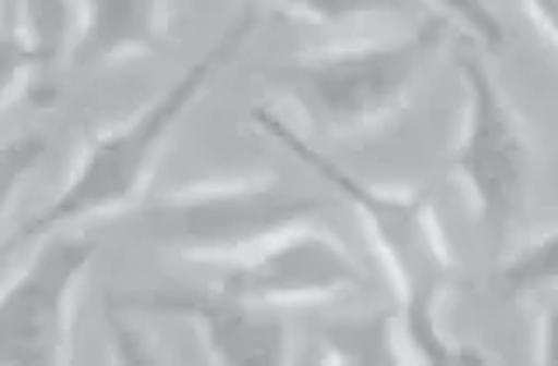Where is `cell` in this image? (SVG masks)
<instances>
[{"label": "cell", "mask_w": 558, "mask_h": 366, "mask_svg": "<svg viewBox=\"0 0 558 366\" xmlns=\"http://www.w3.org/2000/svg\"><path fill=\"white\" fill-rule=\"evenodd\" d=\"M322 363H409L412 353L401 331V314L391 310L363 314V318L331 321L322 331Z\"/></svg>", "instance_id": "cell-10"}, {"label": "cell", "mask_w": 558, "mask_h": 366, "mask_svg": "<svg viewBox=\"0 0 558 366\" xmlns=\"http://www.w3.org/2000/svg\"><path fill=\"white\" fill-rule=\"evenodd\" d=\"M46 150L49 139L43 133H17L0 144V220L8 217L17 188L32 179V171L39 168Z\"/></svg>", "instance_id": "cell-15"}, {"label": "cell", "mask_w": 558, "mask_h": 366, "mask_svg": "<svg viewBox=\"0 0 558 366\" xmlns=\"http://www.w3.org/2000/svg\"><path fill=\"white\" fill-rule=\"evenodd\" d=\"M322 199L301 196L272 174L199 182L165 196L144 213V231L161 248L203 261H238L276 234L314 220Z\"/></svg>", "instance_id": "cell-4"}, {"label": "cell", "mask_w": 558, "mask_h": 366, "mask_svg": "<svg viewBox=\"0 0 558 366\" xmlns=\"http://www.w3.org/2000/svg\"><path fill=\"white\" fill-rule=\"evenodd\" d=\"M258 14L248 8L227 25L217 42L203 57L192 60L179 77H174L161 95H154L144 109L133 112L126 122L98 133L77 157L60 196L46 209H39L22 231L11 237L14 244H28L49 231H66V227L109 217L130 209L150 182V174L168 150L174 130L182 126L185 115L196 109L199 98L209 91V84L223 66H231L244 42L255 35Z\"/></svg>", "instance_id": "cell-2"}, {"label": "cell", "mask_w": 558, "mask_h": 366, "mask_svg": "<svg viewBox=\"0 0 558 366\" xmlns=\"http://www.w3.org/2000/svg\"><path fill=\"white\" fill-rule=\"evenodd\" d=\"M168 0H81L70 25V66L92 70L165 42Z\"/></svg>", "instance_id": "cell-9"}, {"label": "cell", "mask_w": 558, "mask_h": 366, "mask_svg": "<svg viewBox=\"0 0 558 366\" xmlns=\"http://www.w3.org/2000/svg\"><path fill=\"white\" fill-rule=\"evenodd\" d=\"M450 17L433 11L388 42H360L287 60L272 70L276 84L307 115L314 130L342 136L388 122L423 81L447 42Z\"/></svg>", "instance_id": "cell-3"}, {"label": "cell", "mask_w": 558, "mask_h": 366, "mask_svg": "<svg viewBox=\"0 0 558 366\" xmlns=\"http://www.w3.org/2000/svg\"><path fill=\"white\" fill-rule=\"evenodd\" d=\"M523 8H527L534 28L541 32V39H545V46H555L558 39V0H523Z\"/></svg>", "instance_id": "cell-18"}, {"label": "cell", "mask_w": 558, "mask_h": 366, "mask_svg": "<svg viewBox=\"0 0 558 366\" xmlns=\"http://www.w3.org/2000/svg\"><path fill=\"white\" fill-rule=\"evenodd\" d=\"M105 321H109V345L119 363H161L165 356L147 339V331L133 321V314L116 310L105 304Z\"/></svg>", "instance_id": "cell-17"}, {"label": "cell", "mask_w": 558, "mask_h": 366, "mask_svg": "<svg viewBox=\"0 0 558 366\" xmlns=\"http://www.w3.org/2000/svg\"><path fill=\"white\" fill-rule=\"evenodd\" d=\"M43 66L46 63L39 57V49L28 39L25 25L17 22V11L8 8V14L0 17V109L14 98L22 81Z\"/></svg>", "instance_id": "cell-13"}, {"label": "cell", "mask_w": 558, "mask_h": 366, "mask_svg": "<svg viewBox=\"0 0 558 366\" xmlns=\"http://www.w3.org/2000/svg\"><path fill=\"white\" fill-rule=\"evenodd\" d=\"M290 14L311 17V22L342 25L353 17H377V14H409L418 8V0H272Z\"/></svg>", "instance_id": "cell-14"}, {"label": "cell", "mask_w": 558, "mask_h": 366, "mask_svg": "<svg viewBox=\"0 0 558 366\" xmlns=\"http://www.w3.org/2000/svg\"><path fill=\"white\" fill-rule=\"evenodd\" d=\"M220 286L241 301L279 310L287 304L336 301L360 286V272L336 234H328L314 220H304L252 255L227 261Z\"/></svg>", "instance_id": "cell-8"}, {"label": "cell", "mask_w": 558, "mask_h": 366, "mask_svg": "<svg viewBox=\"0 0 558 366\" xmlns=\"http://www.w3.org/2000/svg\"><path fill=\"white\" fill-rule=\"evenodd\" d=\"M458 74L464 84V122L450 150V171L464 185L478 220L499 231L517 217L527 188L531 144L485 49H461Z\"/></svg>", "instance_id": "cell-5"}, {"label": "cell", "mask_w": 558, "mask_h": 366, "mask_svg": "<svg viewBox=\"0 0 558 366\" xmlns=\"http://www.w3.org/2000/svg\"><path fill=\"white\" fill-rule=\"evenodd\" d=\"M555 276H558V231L545 227V231L523 241L520 248H513L499 261L493 272V286L506 301H523V296L555 290Z\"/></svg>", "instance_id": "cell-11"}, {"label": "cell", "mask_w": 558, "mask_h": 366, "mask_svg": "<svg viewBox=\"0 0 558 366\" xmlns=\"http://www.w3.org/2000/svg\"><path fill=\"white\" fill-rule=\"evenodd\" d=\"M426 4L458 22L471 35V42H478L485 52H499L506 46V28L488 0H426Z\"/></svg>", "instance_id": "cell-16"}, {"label": "cell", "mask_w": 558, "mask_h": 366, "mask_svg": "<svg viewBox=\"0 0 558 366\" xmlns=\"http://www.w3.org/2000/svg\"><path fill=\"white\" fill-rule=\"evenodd\" d=\"M255 126L272 136L279 147H287L296 161L311 168L318 179L356 209L366 234H371L374 248L388 269L391 283L398 290V314L401 331H405V345L412 359L426 363H468L482 359L475 349H458L440 328V314L450 301L453 286H458V255H453L450 241L436 217L433 199L423 188H388L363 182L336 157L325 154L318 144L290 126V122L258 105L252 112Z\"/></svg>", "instance_id": "cell-1"}, {"label": "cell", "mask_w": 558, "mask_h": 366, "mask_svg": "<svg viewBox=\"0 0 558 366\" xmlns=\"http://www.w3.org/2000/svg\"><path fill=\"white\" fill-rule=\"evenodd\" d=\"M95 241L66 231L35 237V252L0 290V363L52 366L74 356V296Z\"/></svg>", "instance_id": "cell-6"}, {"label": "cell", "mask_w": 558, "mask_h": 366, "mask_svg": "<svg viewBox=\"0 0 558 366\" xmlns=\"http://www.w3.org/2000/svg\"><path fill=\"white\" fill-rule=\"evenodd\" d=\"M105 304L130 314H161L199 328L209 359L217 363H255L272 366L290 359L287 321L276 307H262L227 293L223 286H144V290H116Z\"/></svg>", "instance_id": "cell-7"}, {"label": "cell", "mask_w": 558, "mask_h": 366, "mask_svg": "<svg viewBox=\"0 0 558 366\" xmlns=\"http://www.w3.org/2000/svg\"><path fill=\"white\" fill-rule=\"evenodd\" d=\"M11 8L17 11V22L25 25L35 49H39L43 63H57L70 42L74 0H14Z\"/></svg>", "instance_id": "cell-12"}]
</instances>
